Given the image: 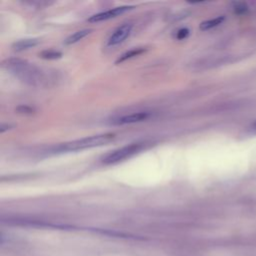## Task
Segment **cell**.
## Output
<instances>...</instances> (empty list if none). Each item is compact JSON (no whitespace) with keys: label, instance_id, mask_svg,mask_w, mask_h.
<instances>
[{"label":"cell","instance_id":"obj_1","mask_svg":"<svg viewBox=\"0 0 256 256\" xmlns=\"http://www.w3.org/2000/svg\"><path fill=\"white\" fill-rule=\"evenodd\" d=\"M3 66L17 78L29 85L39 86L45 80L43 72L33 63L26 60L10 58L3 63Z\"/></svg>","mask_w":256,"mask_h":256},{"label":"cell","instance_id":"obj_10","mask_svg":"<svg viewBox=\"0 0 256 256\" xmlns=\"http://www.w3.org/2000/svg\"><path fill=\"white\" fill-rule=\"evenodd\" d=\"M224 20V17L223 16H219L217 18H213V19H210V20H207V21H204L200 24V29L201 30H209V29H212L216 26H218L219 24H221Z\"/></svg>","mask_w":256,"mask_h":256},{"label":"cell","instance_id":"obj_3","mask_svg":"<svg viewBox=\"0 0 256 256\" xmlns=\"http://www.w3.org/2000/svg\"><path fill=\"white\" fill-rule=\"evenodd\" d=\"M142 149V144L140 143H132L126 146H123L121 148H118L112 152H110L109 154H107L102 162L104 164H115L121 161H124L127 158H130L131 156H133L134 154H136L137 152H139Z\"/></svg>","mask_w":256,"mask_h":256},{"label":"cell","instance_id":"obj_12","mask_svg":"<svg viewBox=\"0 0 256 256\" xmlns=\"http://www.w3.org/2000/svg\"><path fill=\"white\" fill-rule=\"evenodd\" d=\"M235 13H238V14H242V13H245L248 9L247 5L245 3H242V2H238V3H234V7H233Z\"/></svg>","mask_w":256,"mask_h":256},{"label":"cell","instance_id":"obj_8","mask_svg":"<svg viewBox=\"0 0 256 256\" xmlns=\"http://www.w3.org/2000/svg\"><path fill=\"white\" fill-rule=\"evenodd\" d=\"M92 31V29H82V30H79V31H76L75 33L71 34L69 37L66 38L65 40V44H74L80 40H82L83 38H85L88 34H90Z\"/></svg>","mask_w":256,"mask_h":256},{"label":"cell","instance_id":"obj_7","mask_svg":"<svg viewBox=\"0 0 256 256\" xmlns=\"http://www.w3.org/2000/svg\"><path fill=\"white\" fill-rule=\"evenodd\" d=\"M39 43L38 39H34V38H27V39H21L18 40L17 42H15L12 47L14 50L16 51H23V50H27L29 48L35 47L37 44Z\"/></svg>","mask_w":256,"mask_h":256},{"label":"cell","instance_id":"obj_5","mask_svg":"<svg viewBox=\"0 0 256 256\" xmlns=\"http://www.w3.org/2000/svg\"><path fill=\"white\" fill-rule=\"evenodd\" d=\"M151 114L149 112H137V113H131L127 115L120 116L118 118H115L112 120V124L114 125H124V124H132L137 122H142L144 120H147Z\"/></svg>","mask_w":256,"mask_h":256},{"label":"cell","instance_id":"obj_14","mask_svg":"<svg viewBox=\"0 0 256 256\" xmlns=\"http://www.w3.org/2000/svg\"><path fill=\"white\" fill-rule=\"evenodd\" d=\"M17 112L18 113H21V114H32L34 113V109L29 107V106H24V105H21L19 107H17Z\"/></svg>","mask_w":256,"mask_h":256},{"label":"cell","instance_id":"obj_2","mask_svg":"<svg viewBox=\"0 0 256 256\" xmlns=\"http://www.w3.org/2000/svg\"><path fill=\"white\" fill-rule=\"evenodd\" d=\"M115 134L113 133H103L98 135H93L89 137H84L81 139H77L71 142L63 143L55 147L54 151L56 152H70V151H79L94 147H99L106 145L110 143L112 140H114Z\"/></svg>","mask_w":256,"mask_h":256},{"label":"cell","instance_id":"obj_6","mask_svg":"<svg viewBox=\"0 0 256 256\" xmlns=\"http://www.w3.org/2000/svg\"><path fill=\"white\" fill-rule=\"evenodd\" d=\"M132 24L130 23H126L121 25L120 27H118L113 34L110 36V38L108 39V45L109 46H115L121 42H123L131 33L132 30Z\"/></svg>","mask_w":256,"mask_h":256},{"label":"cell","instance_id":"obj_9","mask_svg":"<svg viewBox=\"0 0 256 256\" xmlns=\"http://www.w3.org/2000/svg\"><path fill=\"white\" fill-rule=\"evenodd\" d=\"M144 52V49L143 48H135V49H131L125 53H123L117 60H116V64H119V63H122L128 59H131L135 56H138L140 54H142Z\"/></svg>","mask_w":256,"mask_h":256},{"label":"cell","instance_id":"obj_4","mask_svg":"<svg viewBox=\"0 0 256 256\" xmlns=\"http://www.w3.org/2000/svg\"><path fill=\"white\" fill-rule=\"evenodd\" d=\"M133 8V6H120V7H115L113 9L104 11V12H100L98 14H95L93 16H91L88 21L95 23V22H101V21H105L114 17H117L123 13H125L126 11H129Z\"/></svg>","mask_w":256,"mask_h":256},{"label":"cell","instance_id":"obj_15","mask_svg":"<svg viewBox=\"0 0 256 256\" xmlns=\"http://www.w3.org/2000/svg\"><path fill=\"white\" fill-rule=\"evenodd\" d=\"M249 132L251 134H256V121L249 127Z\"/></svg>","mask_w":256,"mask_h":256},{"label":"cell","instance_id":"obj_11","mask_svg":"<svg viewBox=\"0 0 256 256\" xmlns=\"http://www.w3.org/2000/svg\"><path fill=\"white\" fill-rule=\"evenodd\" d=\"M39 56L43 59H48V60H54V59H59L62 56V53L56 50H44L42 51Z\"/></svg>","mask_w":256,"mask_h":256},{"label":"cell","instance_id":"obj_13","mask_svg":"<svg viewBox=\"0 0 256 256\" xmlns=\"http://www.w3.org/2000/svg\"><path fill=\"white\" fill-rule=\"evenodd\" d=\"M189 29L188 28H181V29H179L177 32H176V38L178 39V40H183V39H186L187 37H188V35H189Z\"/></svg>","mask_w":256,"mask_h":256}]
</instances>
